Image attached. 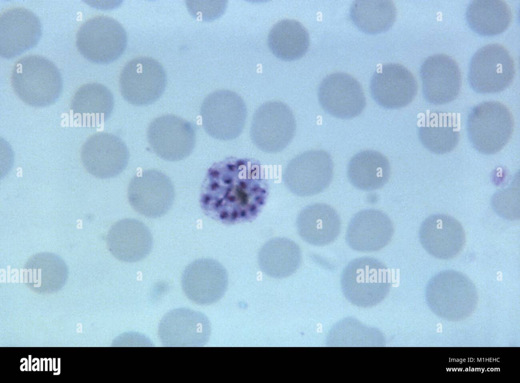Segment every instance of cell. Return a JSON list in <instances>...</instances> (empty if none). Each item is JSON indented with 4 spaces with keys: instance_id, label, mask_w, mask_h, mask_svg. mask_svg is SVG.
<instances>
[{
    "instance_id": "4",
    "label": "cell",
    "mask_w": 520,
    "mask_h": 383,
    "mask_svg": "<svg viewBox=\"0 0 520 383\" xmlns=\"http://www.w3.org/2000/svg\"><path fill=\"white\" fill-rule=\"evenodd\" d=\"M514 130L509 109L496 101H486L475 106L467 122L469 140L474 149L485 155L494 154L508 143Z\"/></svg>"
},
{
    "instance_id": "3",
    "label": "cell",
    "mask_w": 520,
    "mask_h": 383,
    "mask_svg": "<svg viewBox=\"0 0 520 383\" xmlns=\"http://www.w3.org/2000/svg\"><path fill=\"white\" fill-rule=\"evenodd\" d=\"M341 286L346 298L353 305L363 307L375 305L385 298L389 291L388 268L372 257L355 258L343 269Z\"/></svg>"
},
{
    "instance_id": "30",
    "label": "cell",
    "mask_w": 520,
    "mask_h": 383,
    "mask_svg": "<svg viewBox=\"0 0 520 383\" xmlns=\"http://www.w3.org/2000/svg\"><path fill=\"white\" fill-rule=\"evenodd\" d=\"M28 282L34 288H56L65 280L67 266L58 255L51 252L31 256L25 264Z\"/></svg>"
},
{
    "instance_id": "17",
    "label": "cell",
    "mask_w": 520,
    "mask_h": 383,
    "mask_svg": "<svg viewBox=\"0 0 520 383\" xmlns=\"http://www.w3.org/2000/svg\"><path fill=\"white\" fill-rule=\"evenodd\" d=\"M211 329L210 321L204 314L181 307L162 317L158 333L165 346H203L209 339Z\"/></svg>"
},
{
    "instance_id": "22",
    "label": "cell",
    "mask_w": 520,
    "mask_h": 383,
    "mask_svg": "<svg viewBox=\"0 0 520 383\" xmlns=\"http://www.w3.org/2000/svg\"><path fill=\"white\" fill-rule=\"evenodd\" d=\"M108 248L118 260L136 262L146 257L153 245L152 234L143 222L125 218L114 223L106 238Z\"/></svg>"
},
{
    "instance_id": "6",
    "label": "cell",
    "mask_w": 520,
    "mask_h": 383,
    "mask_svg": "<svg viewBox=\"0 0 520 383\" xmlns=\"http://www.w3.org/2000/svg\"><path fill=\"white\" fill-rule=\"evenodd\" d=\"M515 67L508 50L498 43L478 49L469 64L468 82L472 90L481 94L502 92L513 82Z\"/></svg>"
},
{
    "instance_id": "14",
    "label": "cell",
    "mask_w": 520,
    "mask_h": 383,
    "mask_svg": "<svg viewBox=\"0 0 520 383\" xmlns=\"http://www.w3.org/2000/svg\"><path fill=\"white\" fill-rule=\"evenodd\" d=\"M322 108L330 115L341 119L354 118L366 107V97L360 83L351 75L341 72L326 77L318 90Z\"/></svg>"
},
{
    "instance_id": "19",
    "label": "cell",
    "mask_w": 520,
    "mask_h": 383,
    "mask_svg": "<svg viewBox=\"0 0 520 383\" xmlns=\"http://www.w3.org/2000/svg\"><path fill=\"white\" fill-rule=\"evenodd\" d=\"M418 90L417 81L404 66L384 64L373 75L370 90L374 100L387 109H397L410 103Z\"/></svg>"
},
{
    "instance_id": "31",
    "label": "cell",
    "mask_w": 520,
    "mask_h": 383,
    "mask_svg": "<svg viewBox=\"0 0 520 383\" xmlns=\"http://www.w3.org/2000/svg\"><path fill=\"white\" fill-rule=\"evenodd\" d=\"M418 136L422 145L429 151L443 154L457 147L460 131L457 123L448 119L433 118L420 123Z\"/></svg>"
},
{
    "instance_id": "12",
    "label": "cell",
    "mask_w": 520,
    "mask_h": 383,
    "mask_svg": "<svg viewBox=\"0 0 520 383\" xmlns=\"http://www.w3.org/2000/svg\"><path fill=\"white\" fill-rule=\"evenodd\" d=\"M175 197L170 179L157 170H146L134 176L127 189L128 200L133 209L148 218L166 214Z\"/></svg>"
},
{
    "instance_id": "27",
    "label": "cell",
    "mask_w": 520,
    "mask_h": 383,
    "mask_svg": "<svg viewBox=\"0 0 520 383\" xmlns=\"http://www.w3.org/2000/svg\"><path fill=\"white\" fill-rule=\"evenodd\" d=\"M466 19L470 29L482 36L502 33L509 26L512 12L503 1H473L466 11Z\"/></svg>"
},
{
    "instance_id": "10",
    "label": "cell",
    "mask_w": 520,
    "mask_h": 383,
    "mask_svg": "<svg viewBox=\"0 0 520 383\" xmlns=\"http://www.w3.org/2000/svg\"><path fill=\"white\" fill-rule=\"evenodd\" d=\"M333 173L330 155L322 150H312L292 159L287 164L282 178L290 192L306 197L326 189L332 182Z\"/></svg>"
},
{
    "instance_id": "23",
    "label": "cell",
    "mask_w": 520,
    "mask_h": 383,
    "mask_svg": "<svg viewBox=\"0 0 520 383\" xmlns=\"http://www.w3.org/2000/svg\"><path fill=\"white\" fill-rule=\"evenodd\" d=\"M114 105L113 95L105 85L89 83L75 93L70 110L74 120L82 127H98L110 117Z\"/></svg>"
},
{
    "instance_id": "20",
    "label": "cell",
    "mask_w": 520,
    "mask_h": 383,
    "mask_svg": "<svg viewBox=\"0 0 520 383\" xmlns=\"http://www.w3.org/2000/svg\"><path fill=\"white\" fill-rule=\"evenodd\" d=\"M420 242L432 256L450 259L457 256L466 242L465 231L461 223L447 214H433L421 223L419 230Z\"/></svg>"
},
{
    "instance_id": "21",
    "label": "cell",
    "mask_w": 520,
    "mask_h": 383,
    "mask_svg": "<svg viewBox=\"0 0 520 383\" xmlns=\"http://www.w3.org/2000/svg\"><path fill=\"white\" fill-rule=\"evenodd\" d=\"M394 232L392 220L377 209L362 210L350 220L346 240L352 249L359 252L378 251L391 241Z\"/></svg>"
},
{
    "instance_id": "15",
    "label": "cell",
    "mask_w": 520,
    "mask_h": 383,
    "mask_svg": "<svg viewBox=\"0 0 520 383\" xmlns=\"http://www.w3.org/2000/svg\"><path fill=\"white\" fill-rule=\"evenodd\" d=\"M182 288L186 297L199 305L219 300L227 289L228 276L224 266L211 258H200L191 262L184 270Z\"/></svg>"
},
{
    "instance_id": "11",
    "label": "cell",
    "mask_w": 520,
    "mask_h": 383,
    "mask_svg": "<svg viewBox=\"0 0 520 383\" xmlns=\"http://www.w3.org/2000/svg\"><path fill=\"white\" fill-rule=\"evenodd\" d=\"M147 136L153 152L169 161H178L188 157L196 142L192 124L171 114L154 119L149 125Z\"/></svg>"
},
{
    "instance_id": "29",
    "label": "cell",
    "mask_w": 520,
    "mask_h": 383,
    "mask_svg": "<svg viewBox=\"0 0 520 383\" xmlns=\"http://www.w3.org/2000/svg\"><path fill=\"white\" fill-rule=\"evenodd\" d=\"M396 8L389 1H356L352 4L349 16L358 28L375 34L388 30L395 22Z\"/></svg>"
},
{
    "instance_id": "2",
    "label": "cell",
    "mask_w": 520,
    "mask_h": 383,
    "mask_svg": "<svg viewBox=\"0 0 520 383\" xmlns=\"http://www.w3.org/2000/svg\"><path fill=\"white\" fill-rule=\"evenodd\" d=\"M11 85L16 95L32 107L55 103L62 90L61 74L56 65L39 55L25 56L14 65Z\"/></svg>"
},
{
    "instance_id": "16",
    "label": "cell",
    "mask_w": 520,
    "mask_h": 383,
    "mask_svg": "<svg viewBox=\"0 0 520 383\" xmlns=\"http://www.w3.org/2000/svg\"><path fill=\"white\" fill-rule=\"evenodd\" d=\"M42 32L39 18L23 7L7 9L0 16V55L13 58L35 47Z\"/></svg>"
},
{
    "instance_id": "7",
    "label": "cell",
    "mask_w": 520,
    "mask_h": 383,
    "mask_svg": "<svg viewBox=\"0 0 520 383\" xmlns=\"http://www.w3.org/2000/svg\"><path fill=\"white\" fill-rule=\"evenodd\" d=\"M200 114L203 128L210 136L228 141L236 138L242 132L247 108L238 94L222 89L212 92L204 99Z\"/></svg>"
},
{
    "instance_id": "26",
    "label": "cell",
    "mask_w": 520,
    "mask_h": 383,
    "mask_svg": "<svg viewBox=\"0 0 520 383\" xmlns=\"http://www.w3.org/2000/svg\"><path fill=\"white\" fill-rule=\"evenodd\" d=\"M391 168L387 158L380 152L364 150L354 155L347 166L350 183L363 191L380 189L387 182Z\"/></svg>"
},
{
    "instance_id": "25",
    "label": "cell",
    "mask_w": 520,
    "mask_h": 383,
    "mask_svg": "<svg viewBox=\"0 0 520 383\" xmlns=\"http://www.w3.org/2000/svg\"><path fill=\"white\" fill-rule=\"evenodd\" d=\"M302 259L300 247L290 239L284 237L271 238L262 247L258 254L260 269L268 276L283 278L294 274Z\"/></svg>"
},
{
    "instance_id": "13",
    "label": "cell",
    "mask_w": 520,
    "mask_h": 383,
    "mask_svg": "<svg viewBox=\"0 0 520 383\" xmlns=\"http://www.w3.org/2000/svg\"><path fill=\"white\" fill-rule=\"evenodd\" d=\"M81 159L85 169L100 179L116 177L126 167L129 152L124 142L111 133L98 132L82 147Z\"/></svg>"
},
{
    "instance_id": "8",
    "label": "cell",
    "mask_w": 520,
    "mask_h": 383,
    "mask_svg": "<svg viewBox=\"0 0 520 383\" xmlns=\"http://www.w3.org/2000/svg\"><path fill=\"white\" fill-rule=\"evenodd\" d=\"M296 130V121L290 108L283 102L271 101L263 103L254 112L250 134L257 148L274 153L288 145Z\"/></svg>"
},
{
    "instance_id": "1",
    "label": "cell",
    "mask_w": 520,
    "mask_h": 383,
    "mask_svg": "<svg viewBox=\"0 0 520 383\" xmlns=\"http://www.w3.org/2000/svg\"><path fill=\"white\" fill-rule=\"evenodd\" d=\"M256 161L227 159L214 164L202 186L200 204L205 214L226 224L254 220L268 195Z\"/></svg>"
},
{
    "instance_id": "24",
    "label": "cell",
    "mask_w": 520,
    "mask_h": 383,
    "mask_svg": "<svg viewBox=\"0 0 520 383\" xmlns=\"http://www.w3.org/2000/svg\"><path fill=\"white\" fill-rule=\"evenodd\" d=\"M297 228L300 237L307 243L316 246L328 245L338 237L341 230L339 214L331 206L316 203L304 207L297 218Z\"/></svg>"
},
{
    "instance_id": "28",
    "label": "cell",
    "mask_w": 520,
    "mask_h": 383,
    "mask_svg": "<svg viewBox=\"0 0 520 383\" xmlns=\"http://www.w3.org/2000/svg\"><path fill=\"white\" fill-rule=\"evenodd\" d=\"M268 47L278 58L292 61L303 57L310 45L309 33L299 21L290 19L274 25L268 37Z\"/></svg>"
},
{
    "instance_id": "9",
    "label": "cell",
    "mask_w": 520,
    "mask_h": 383,
    "mask_svg": "<svg viewBox=\"0 0 520 383\" xmlns=\"http://www.w3.org/2000/svg\"><path fill=\"white\" fill-rule=\"evenodd\" d=\"M167 85L165 70L156 59L147 56L134 58L122 69L119 79L121 94L135 106H147L155 102Z\"/></svg>"
},
{
    "instance_id": "18",
    "label": "cell",
    "mask_w": 520,
    "mask_h": 383,
    "mask_svg": "<svg viewBox=\"0 0 520 383\" xmlns=\"http://www.w3.org/2000/svg\"><path fill=\"white\" fill-rule=\"evenodd\" d=\"M424 96L429 103H449L459 95L462 77L458 64L451 57L437 54L428 57L420 68Z\"/></svg>"
},
{
    "instance_id": "5",
    "label": "cell",
    "mask_w": 520,
    "mask_h": 383,
    "mask_svg": "<svg viewBox=\"0 0 520 383\" xmlns=\"http://www.w3.org/2000/svg\"><path fill=\"white\" fill-rule=\"evenodd\" d=\"M127 42L126 32L114 18L99 15L85 21L76 34V46L80 53L88 61L107 64L119 58L124 52Z\"/></svg>"
}]
</instances>
